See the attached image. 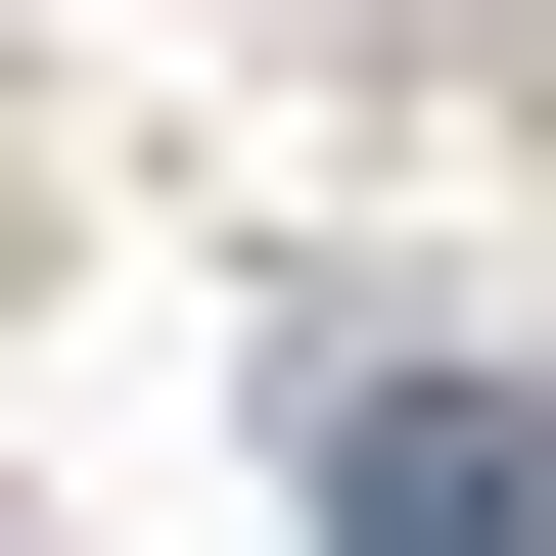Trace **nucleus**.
Wrapping results in <instances>:
<instances>
[{
  "label": "nucleus",
  "mask_w": 556,
  "mask_h": 556,
  "mask_svg": "<svg viewBox=\"0 0 556 556\" xmlns=\"http://www.w3.org/2000/svg\"><path fill=\"white\" fill-rule=\"evenodd\" d=\"M278 510L325 556H556V371H417L371 325V371H278Z\"/></svg>",
  "instance_id": "obj_1"
}]
</instances>
